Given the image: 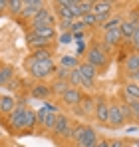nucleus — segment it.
<instances>
[{
    "label": "nucleus",
    "mask_w": 139,
    "mask_h": 147,
    "mask_svg": "<svg viewBox=\"0 0 139 147\" xmlns=\"http://www.w3.org/2000/svg\"><path fill=\"white\" fill-rule=\"evenodd\" d=\"M32 58H36V60H52V50L50 48L36 50V52H32Z\"/></svg>",
    "instance_id": "obj_28"
},
{
    "label": "nucleus",
    "mask_w": 139,
    "mask_h": 147,
    "mask_svg": "<svg viewBox=\"0 0 139 147\" xmlns=\"http://www.w3.org/2000/svg\"><path fill=\"white\" fill-rule=\"evenodd\" d=\"M14 80V68L12 66H0V86H8Z\"/></svg>",
    "instance_id": "obj_20"
},
{
    "label": "nucleus",
    "mask_w": 139,
    "mask_h": 147,
    "mask_svg": "<svg viewBox=\"0 0 139 147\" xmlns=\"http://www.w3.org/2000/svg\"><path fill=\"white\" fill-rule=\"evenodd\" d=\"M127 143L123 141V139H113V141H109V147H125Z\"/></svg>",
    "instance_id": "obj_35"
},
{
    "label": "nucleus",
    "mask_w": 139,
    "mask_h": 147,
    "mask_svg": "<svg viewBox=\"0 0 139 147\" xmlns=\"http://www.w3.org/2000/svg\"><path fill=\"white\" fill-rule=\"evenodd\" d=\"M52 92H50V86L46 84H36L32 88V98H38V99H46Z\"/></svg>",
    "instance_id": "obj_21"
},
{
    "label": "nucleus",
    "mask_w": 139,
    "mask_h": 147,
    "mask_svg": "<svg viewBox=\"0 0 139 147\" xmlns=\"http://www.w3.org/2000/svg\"><path fill=\"white\" fill-rule=\"evenodd\" d=\"M82 22H84V26L88 28V26H95L97 24V18H95V14L90 12V14H84V16H82Z\"/></svg>",
    "instance_id": "obj_31"
},
{
    "label": "nucleus",
    "mask_w": 139,
    "mask_h": 147,
    "mask_svg": "<svg viewBox=\"0 0 139 147\" xmlns=\"http://www.w3.org/2000/svg\"><path fill=\"white\" fill-rule=\"evenodd\" d=\"M131 147H139V139H135V141L131 143Z\"/></svg>",
    "instance_id": "obj_40"
},
{
    "label": "nucleus",
    "mask_w": 139,
    "mask_h": 147,
    "mask_svg": "<svg viewBox=\"0 0 139 147\" xmlns=\"http://www.w3.org/2000/svg\"><path fill=\"white\" fill-rule=\"evenodd\" d=\"M119 107H121V113H123L125 123H127V121H133V113H131V109H129V103H119Z\"/></svg>",
    "instance_id": "obj_30"
},
{
    "label": "nucleus",
    "mask_w": 139,
    "mask_h": 147,
    "mask_svg": "<svg viewBox=\"0 0 139 147\" xmlns=\"http://www.w3.org/2000/svg\"><path fill=\"white\" fill-rule=\"evenodd\" d=\"M133 82H135V84H139V72H135V76H133Z\"/></svg>",
    "instance_id": "obj_39"
},
{
    "label": "nucleus",
    "mask_w": 139,
    "mask_h": 147,
    "mask_svg": "<svg viewBox=\"0 0 139 147\" xmlns=\"http://www.w3.org/2000/svg\"><path fill=\"white\" fill-rule=\"evenodd\" d=\"M40 10H44L42 0H24V10H22L24 18H34V16H38Z\"/></svg>",
    "instance_id": "obj_9"
},
{
    "label": "nucleus",
    "mask_w": 139,
    "mask_h": 147,
    "mask_svg": "<svg viewBox=\"0 0 139 147\" xmlns=\"http://www.w3.org/2000/svg\"><path fill=\"white\" fill-rule=\"evenodd\" d=\"M30 32H32L36 38H42V40H48V42H52V40L56 38V34H58V32H56V28H52V26H50V28H38V30H30Z\"/></svg>",
    "instance_id": "obj_18"
},
{
    "label": "nucleus",
    "mask_w": 139,
    "mask_h": 147,
    "mask_svg": "<svg viewBox=\"0 0 139 147\" xmlns=\"http://www.w3.org/2000/svg\"><path fill=\"white\" fill-rule=\"evenodd\" d=\"M113 12V2H107V0H101V2H93V8H92V14H95L97 18V24H105L109 20Z\"/></svg>",
    "instance_id": "obj_5"
},
{
    "label": "nucleus",
    "mask_w": 139,
    "mask_h": 147,
    "mask_svg": "<svg viewBox=\"0 0 139 147\" xmlns=\"http://www.w3.org/2000/svg\"><path fill=\"white\" fill-rule=\"evenodd\" d=\"M129 42H131V46H133L135 50H139V26H137V30H135V34H133V38H131Z\"/></svg>",
    "instance_id": "obj_34"
},
{
    "label": "nucleus",
    "mask_w": 139,
    "mask_h": 147,
    "mask_svg": "<svg viewBox=\"0 0 139 147\" xmlns=\"http://www.w3.org/2000/svg\"><path fill=\"white\" fill-rule=\"evenodd\" d=\"M123 94L127 96V99H139V84L127 82L125 88H123Z\"/></svg>",
    "instance_id": "obj_22"
},
{
    "label": "nucleus",
    "mask_w": 139,
    "mask_h": 147,
    "mask_svg": "<svg viewBox=\"0 0 139 147\" xmlns=\"http://www.w3.org/2000/svg\"><path fill=\"white\" fill-rule=\"evenodd\" d=\"M68 88H72L68 82H64V80H54V84L50 86V92H52V94H56V96H62Z\"/></svg>",
    "instance_id": "obj_23"
},
{
    "label": "nucleus",
    "mask_w": 139,
    "mask_h": 147,
    "mask_svg": "<svg viewBox=\"0 0 139 147\" xmlns=\"http://www.w3.org/2000/svg\"><path fill=\"white\" fill-rule=\"evenodd\" d=\"M56 14L60 16V20H70V22H74V14H72V10L66 8V6H62L60 2H56Z\"/></svg>",
    "instance_id": "obj_25"
},
{
    "label": "nucleus",
    "mask_w": 139,
    "mask_h": 147,
    "mask_svg": "<svg viewBox=\"0 0 139 147\" xmlns=\"http://www.w3.org/2000/svg\"><path fill=\"white\" fill-rule=\"evenodd\" d=\"M84 30H86V26H84L82 20H74L72 22V30H70L72 34H78V32H84Z\"/></svg>",
    "instance_id": "obj_32"
},
{
    "label": "nucleus",
    "mask_w": 139,
    "mask_h": 147,
    "mask_svg": "<svg viewBox=\"0 0 139 147\" xmlns=\"http://www.w3.org/2000/svg\"><path fill=\"white\" fill-rule=\"evenodd\" d=\"M107 127H111V129H119V127H123L125 125V119H123V113H121V107H119V103L113 101V103H109V113H107V123H105Z\"/></svg>",
    "instance_id": "obj_7"
},
{
    "label": "nucleus",
    "mask_w": 139,
    "mask_h": 147,
    "mask_svg": "<svg viewBox=\"0 0 139 147\" xmlns=\"http://www.w3.org/2000/svg\"><path fill=\"white\" fill-rule=\"evenodd\" d=\"M123 68H125V72H127V74L135 76V72H139V54H129V56L125 58Z\"/></svg>",
    "instance_id": "obj_15"
},
{
    "label": "nucleus",
    "mask_w": 139,
    "mask_h": 147,
    "mask_svg": "<svg viewBox=\"0 0 139 147\" xmlns=\"http://www.w3.org/2000/svg\"><path fill=\"white\" fill-rule=\"evenodd\" d=\"M60 98H62V101H64L66 105H72V107H76V105L82 101L84 94H82L78 88H68V90H66V92H64Z\"/></svg>",
    "instance_id": "obj_10"
},
{
    "label": "nucleus",
    "mask_w": 139,
    "mask_h": 147,
    "mask_svg": "<svg viewBox=\"0 0 139 147\" xmlns=\"http://www.w3.org/2000/svg\"><path fill=\"white\" fill-rule=\"evenodd\" d=\"M80 66L78 58L76 56H70V54H62L60 56V68H66V70H76Z\"/></svg>",
    "instance_id": "obj_19"
},
{
    "label": "nucleus",
    "mask_w": 139,
    "mask_h": 147,
    "mask_svg": "<svg viewBox=\"0 0 139 147\" xmlns=\"http://www.w3.org/2000/svg\"><path fill=\"white\" fill-rule=\"evenodd\" d=\"M74 141L78 143V147H86L90 143H95L97 141V135L92 127L88 125H76L74 127Z\"/></svg>",
    "instance_id": "obj_3"
},
{
    "label": "nucleus",
    "mask_w": 139,
    "mask_h": 147,
    "mask_svg": "<svg viewBox=\"0 0 139 147\" xmlns=\"http://www.w3.org/2000/svg\"><path fill=\"white\" fill-rule=\"evenodd\" d=\"M56 28V18H54V14L44 8V10H40L38 12V16H34L32 18V30H38V28Z\"/></svg>",
    "instance_id": "obj_6"
},
{
    "label": "nucleus",
    "mask_w": 139,
    "mask_h": 147,
    "mask_svg": "<svg viewBox=\"0 0 139 147\" xmlns=\"http://www.w3.org/2000/svg\"><path fill=\"white\" fill-rule=\"evenodd\" d=\"M72 40H74L72 32H64V34H60V42H62V44H70Z\"/></svg>",
    "instance_id": "obj_33"
},
{
    "label": "nucleus",
    "mask_w": 139,
    "mask_h": 147,
    "mask_svg": "<svg viewBox=\"0 0 139 147\" xmlns=\"http://www.w3.org/2000/svg\"><path fill=\"white\" fill-rule=\"evenodd\" d=\"M93 107H95V101L88 96H84L82 101L76 105V111H78V115H90V113H93Z\"/></svg>",
    "instance_id": "obj_13"
},
{
    "label": "nucleus",
    "mask_w": 139,
    "mask_h": 147,
    "mask_svg": "<svg viewBox=\"0 0 139 147\" xmlns=\"http://www.w3.org/2000/svg\"><path fill=\"white\" fill-rule=\"evenodd\" d=\"M16 99L12 96H0V115L2 117H8L14 109H16Z\"/></svg>",
    "instance_id": "obj_11"
},
{
    "label": "nucleus",
    "mask_w": 139,
    "mask_h": 147,
    "mask_svg": "<svg viewBox=\"0 0 139 147\" xmlns=\"http://www.w3.org/2000/svg\"><path fill=\"white\" fill-rule=\"evenodd\" d=\"M123 40V36H121V30L115 28V30H109V32H105V36H103V50L105 48H111V46H117L119 42Z\"/></svg>",
    "instance_id": "obj_12"
},
{
    "label": "nucleus",
    "mask_w": 139,
    "mask_h": 147,
    "mask_svg": "<svg viewBox=\"0 0 139 147\" xmlns=\"http://www.w3.org/2000/svg\"><path fill=\"white\" fill-rule=\"evenodd\" d=\"M24 10V0H8V14H12V16H18V14H22Z\"/></svg>",
    "instance_id": "obj_24"
},
{
    "label": "nucleus",
    "mask_w": 139,
    "mask_h": 147,
    "mask_svg": "<svg viewBox=\"0 0 139 147\" xmlns=\"http://www.w3.org/2000/svg\"><path fill=\"white\" fill-rule=\"evenodd\" d=\"M127 103L133 113V121H139V99H127Z\"/></svg>",
    "instance_id": "obj_29"
},
{
    "label": "nucleus",
    "mask_w": 139,
    "mask_h": 147,
    "mask_svg": "<svg viewBox=\"0 0 139 147\" xmlns=\"http://www.w3.org/2000/svg\"><path fill=\"white\" fill-rule=\"evenodd\" d=\"M38 125V113L34 109H26V115H24V131H34V127Z\"/></svg>",
    "instance_id": "obj_16"
},
{
    "label": "nucleus",
    "mask_w": 139,
    "mask_h": 147,
    "mask_svg": "<svg viewBox=\"0 0 139 147\" xmlns=\"http://www.w3.org/2000/svg\"><path fill=\"white\" fill-rule=\"evenodd\" d=\"M26 70L30 72L32 78L44 80V78H50L58 68H56V62H54V60H36V58L30 56V58L26 60Z\"/></svg>",
    "instance_id": "obj_1"
},
{
    "label": "nucleus",
    "mask_w": 139,
    "mask_h": 147,
    "mask_svg": "<svg viewBox=\"0 0 139 147\" xmlns=\"http://www.w3.org/2000/svg\"><path fill=\"white\" fill-rule=\"evenodd\" d=\"M4 10H8V0H0V14Z\"/></svg>",
    "instance_id": "obj_37"
},
{
    "label": "nucleus",
    "mask_w": 139,
    "mask_h": 147,
    "mask_svg": "<svg viewBox=\"0 0 139 147\" xmlns=\"http://www.w3.org/2000/svg\"><path fill=\"white\" fill-rule=\"evenodd\" d=\"M137 26H139V18H137Z\"/></svg>",
    "instance_id": "obj_41"
},
{
    "label": "nucleus",
    "mask_w": 139,
    "mask_h": 147,
    "mask_svg": "<svg viewBox=\"0 0 139 147\" xmlns=\"http://www.w3.org/2000/svg\"><path fill=\"white\" fill-rule=\"evenodd\" d=\"M95 147H109V139H105V137L97 139V145H95Z\"/></svg>",
    "instance_id": "obj_36"
},
{
    "label": "nucleus",
    "mask_w": 139,
    "mask_h": 147,
    "mask_svg": "<svg viewBox=\"0 0 139 147\" xmlns=\"http://www.w3.org/2000/svg\"><path fill=\"white\" fill-rule=\"evenodd\" d=\"M107 60H109V58H107V52L103 50L101 44H92L90 50L86 52V62L92 64L93 68H97V70H99V68L103 70V68L107 66Z\"/></svg>",
    "instance_id": "obj_2"
},
{
    "label": "nucleus",
    "mask_w": 139,
    "mask_h": 147,
    "mask_svg": "<svg viewBox=\"0 0 139 147\" xmlns=\"http://www.w3.org/2000/svg\"><path fill=\"white\" fill-rule=\"evenodd\" d=\"M107 113H109V103H107V99L101 96V98L95 99V107H93V115H95L97 123L105 125L107 123Z\"/></svg>",
    "instance_id": "obj_8"
},
{
    "label": "nucleus",
    "mask_w": 139,
    "mask_h": 147,
    "mask_svg": "<svg viewBox=\"0 0 139 147\" xmlns=\"http://www.w3.org/2000/svg\"><path fill=\"white\" fill-rule=\"evenodd\" d=\"M26 109H28V107H26L24 103H18L16 109H14V111L8 115V119H6V121H8V127H10L14 133L24 131V115H26Z\"/></svg>",
    "instance_id": "obj_4"
},
{
    "label": "nucleus",
    "mask_w": 139,
    "mask_h": 147,
    "mask_svg": "<svg viewBox=\"0 0 139 147\" xmlns=\"http://www.w3.org/2000/svg\"><path fill=\"white\" fill-rule=\"evenodd\" d=\"M78 72L82 74V78H84V80H93V82H95L97 68H93L92 64H88V62H80V66H78Z\"/></svg>",
    "instance_id": "obj_14"
},
{
    "label": "nucleus",
    "mask_w": 139,
    "mask_h": 147,
    "mask_svg": "<svg viewBox=\"0 0 139 147\" xmlns=\"http://www.w3.org/2000/svg\"><path fill=\"white\" fill-rule=\"evenodd\" d=\"M72 36H74V38H78V40H82L86 34H84V32H78V34H72Z\"/></svg>",
    "instance_id": "obj_38"
},
{
    "label": "nucleus",
    "mask_w": 139,
    "mask_h": 147,
    "mask_svg": "<svg viewBox=\"0 0 139 147\" xmlns=\"http://www.w3.org/2000/svg\"><path fill=\"white\" fill-rule=\"evenodd\" d=\"M119 30H121L123 40H131V38H133V34H135V30H137V24H135V22H131V20H123L121 26H119Z\"/></svg>",
    "instance_id": "obj_17"
},
{
    "label": "nucleus",
    "mask_w": 139,
    "mask_h": 147,
    "mask_svg": "<svg viewBox=\"0 0 139 147\" xmlns=\"http://www.w3.org/2000/svg\"><path fill=\"white\" fill-rule=\"evenodd\" d=\"M68 84H70V86H72V88H82V74L78 72V68H76V70H72V72H70Z\"/></svg>",
    "instance_id": "obj_26"
},
{
    "label": "nucleus",
    "mask_w": 139,
    "mask_h": 147,
    "mask_svg": "<svg viewBox=\"0 0 139 147\" xmlns=\"http://www.w3.org/2000/svg\"><path fill=\"white\" fill-rule=\"evenodd\" d=\"M121 22H123V20H121L119 16H113V18H109V20L103 24V30H105V32H109V30H115V28H119V26H121Z\"/></svg>",
    "instance_id": "obj_27"
}]
</instances>
